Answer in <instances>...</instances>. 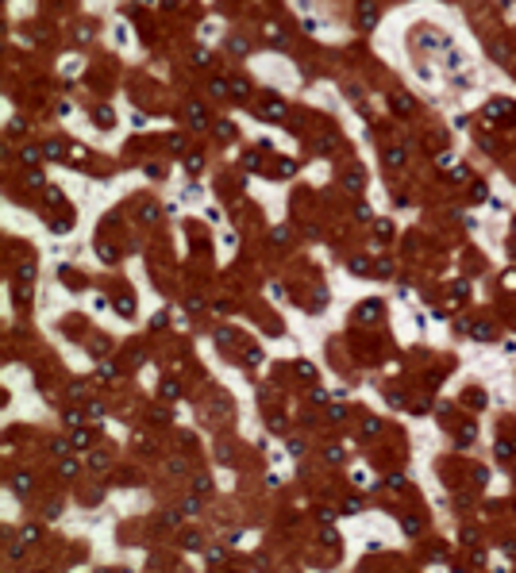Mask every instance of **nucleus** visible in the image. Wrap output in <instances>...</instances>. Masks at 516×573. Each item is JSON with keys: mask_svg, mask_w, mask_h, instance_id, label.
Returning a JSON list of instances; mask_svg holds the SVG:
<instances>
[{"mask_svg": "<svg viewBox=\"0 0 516 573\" xmlns=\"http://www.w3.org/2000/svg\"><path fill=\"white\" fill-rule=\"evenodd\" d=\"M362 169L359 165H347V173H343V189H351V193H362Z\"/></svg>", "mask_w": 516, "mask_h": 573, "instance_id": "20e7f679", "label": "nucleus"}, {"mask_svg": "<svg viewBox=\"0 0 516 573\" xmlns=\"http://www.w3.org/2000/svg\"><path fill=\"white\" fill-rule=\"evenodd\" d=\"M374 227H378V235H381V239H389V235H393V227H389V223H385V219H378V223H374Z\"/></svg>", "mask_w": 516, "mask_h": 573, "instance_id": "c9c22d12", "label": "nucleus"}, {"mask_svg": "<svg viewBox=\"0 0 516 573\" xmlns=\"http://www.w3.org/2000/svg\"><path fill=\"white\" fill-rule=\"evenodd\" d=\"M463 400L470 404V408H485V393H478V389H474V393H466Z\"/></svg>", "mask_w": 516, "mask_h": 573, "instance_id": "a211bd4d", "label": "nucleus"}, {"mask_svg": "<svg viewBox=\"0 0 516 573\" xmlns=\"http://www.w3.org/2000/svg\"><path fill=\"white\" fill-rule=\"evenodd\" d=\"M31 485H35V477H31V473H16V481H12V489H16L19 496H27V492H31Z\"/></svg>", "mask_w": 516, "mask_h": 573, "instance_id": "0eeeda50", "label": "nucleus"}, {"mask_svg": "<svg viewBox=\"0 0 516 573\" xmlns=\"http://www.w3.org/2000/svg\"><path fill=\"white\" fill-rule=\"evenodd\" d=\"M93 119H97L101 127H112V119H116V115H112V108H108V104H101V108H93Z\"/></svg>", "mask_w": 516, "mask_h": 573, "instance_id": "9d476101", "label": "nucleus"}, {"mask_svg": "<svg viewBox=\"0 0 516 573\" xmlns=\"http://www.w3.org/2000/svg\"><path fill=\"white\" fill-rule=\"evenodd\" d=\"M297 377H301V381H316V369H312L309 362H297Z\"/></svg>", "mask_w": 516, "mask_h": 573, "instance_id": "412c9836", "label": "nucleus"}, {"mask_svg": "<svg viewBox=\"0 0 516 573\" xmlns=\"http://www.w3.org/2000/svg\"><path fill=\"white\" fill-rule=\"evenodd\" d=\"M513 512H516V508H513Z\"/></svg>", "mask_w": 516, "mask_h": 573, "instance_id": "09e8293b", "label": "nucleus"}, {"mask_svg": "<svg viewBox=\"0 0 516 573\" xmlns=\"http://www.w3.org/2000/svg\"><path fill=\"white\" fill-rule=\"evenodd\" d=\"M270 239H274V243H285V239H289V231H285V227H274V235H270Z\"/></svg>", "mask_w": 516, "mask_h": 573, "instance_id": "79ce46f5", "label": "nucleus"}, {"mask_svg": "<svg viewBox=\"0 0 516 573\" xmlns=\"http://www.w3.org/2000/svg\"><path fill=\"white\" fill-rule=\"evenodd\" d=\"M43 154H47V158H66V154H62V143H58V139H54V143H47V147H43Z\"/></svg>", "mask_w": 516, "mask_h": 573, "instance_id": "bb28decb", "label": "nucleus"}, {"mask_svg": "<svg viewBox=\"0 0 516 573\" xmlns=\"http://www.w3.org/2000/svg\"><path fill=\"white\" fill-rule=\"evenodd\" d=\"M493 450H497V458H513V454H516V442H509V439H497V446H493Z\"/></svg>", "mask_w": 516, "mask_h": 573, "instance_id": "f8f14e48", "label": "nucleus"}, {"mask_svg": "<svg viewBox=\"0 0 516 573\" xmlns=\"http://www.w3.org/2000/svg\"><path fill=\"white\" fill-rule=\"evenodd\" d=\"M327 416H331V419H343V416H347V408H339V404H331V408H327Z\"/></svg>", "mask_w": 516, "mask_h": 573, "instance_id": "c03bdc74", "label": "nucleus"}, {"mask_svg": "<svg viewBox=\"0 0 516 573\" xmlns=\"http://www.w3.org/2000/svg\"><path fill=\"white\" fill-rule=\"evenodd\" d=\"M355 215H359V219H374V212L366 208V204H359V208H355Z\"/></svg>", "mask_w": 516, "mask_h": 573, "instance_id": "49530a36", "label": "nucleus"}, {"mask_svg": "<svg viewBox=\"0 0 516 573\" xmlns=\"http://www.w3.org/2000/svg\"><path fill=\"white\" fill-rule=\"evenodd\" d=\"M193 489H197V496H208V492H212V481L201 473V477H193Z\"/></svg>", "mask_w": 516, "mask_h": 573, "instance_id": "2eb2a0df", "label": "nucleus"}, {"mask_svg": "<svg viewBox=\"0 0 516 573\" xmlns=\"http://www.w3.org/2000/svg\"><path fill=\"white\" fill-rule=\"evenodd\" d=\"M420 47H447V35H420Z\"/></svg>", "mask_w": 516, "mask_h": 573, "instance_id": "f3484780", "label": "nucleus"}, {"mask_svg": "<svg viewBox=\"0 0 516 573\" xmlns=\"http://www.w3.org/2000/svg\"><path fill=\"white\" fill-rule=\"evenodd\" d=\"M101 377H104V381H112V377H116V365L104 362V365H101Z\"/></svg>", "mask_w": 516, "mask_h": 573, "instance_id": "58836bf2", "label": "nucleus"}, {"mask_svg": "<svg viewBox=\"0 0 516 573\" xmlns=\"http://www.w3.org/2000/svg\"><path fill=\"white\" fill-rule=\"evenodd\" d=\"M374 269H378L381 277H389V269H393V265H389V258H378V265H374Z\"/></svg>", "mask_w": 516, "mask_h": 573, "instance_id": "e433bc0d", "label": "nucleus"}, {"mask_svg": "<svg viewBox=\"0 0 516 573\" xmlns=\"http://www.w3.org/2000/svg\"><path fill=\"white\" fill-rule=\"evenodd\" d=\"M89 442H93V431H85V427L73 431V446H89Z\"/></svg>", "mask_w": 516, "mask_h": 573, "instance_id": "5701e85b", "label": "nucleus"}, {"mask_svg": "<svg viewBox=\"0 0 516 573\" xmlns=\"http://www.w3.org/2000/svg\"><path fill=\"white\" fill-rule=\"evenodd\" d=\"M135 4H143V8H151V4H158V0H135Z\"/></svg>", "mask_w": 516, "mask_h": 573, "instance_id": "de8ad7c7", "label": "nucleus"}, {"mask_svg": "<svg viewBox=\"0 0 516 573\" xmlns=\"http://www.w3.org/2000/svg\"><path fill=\"white\" fill-rule=\"evenodd\" d=\"M385 165L389 169H401L405 165V150H385Z\"/></svg>", "mask_w": 516, "mask_h": 573, "instance_id": "4468645a", "label": "nucleus"}, {"mask_svg": "<svg viewBox=\"0 0 516 573\" xmlns=\"http://www.w3.org/2000/svg\"><path fill=\"white\" fill-rule=\"evenodd\" d=\"M262 112H266V119H281V115H285V104H281V100H274V97H270V100H266V104H262Z\"/></svg>", "mask_w": 516, "mask_h": 573, "instance_id": "6e6552de", "label": "nucleus"}, {"mask_svg": "<svg viewBox=\"0 0 516 573\" xmlns=\"http://www.w3.org/2000/svg\"><path fill=\"white\" fill-rule=\"evenodd\" d=\"M374 23H378V4L374 0H359V27L374 31Z\"/></svg>", "mask_w": 516, "mask_h": 573, "instance_id": "f03ea898", "label": "nucleus"}, {"mask_svg": "<svg viewBox=\"0 0 516 573\" xmlns=\"http://www.w3.org/2000/svg\"><path fill=\"white\" fill-rule=\"evenodd\" d=\"M312 150H320V154L335 150V135H316V139H312Z\"/></svg>", "mask_w": 516, "mask_h": 573, "instance_id": "1a4fd4ad", "label": "nucleus"}, {"mask_svg": "<svg viewBox=\"0 0 516 573\" xmlns=\"http://www.w3.org/2000/svg\"><path fill=\"white\" fill-rule=\"evenodd\" d=\"M266 43H270V47H285V31H281L277 23H266Z\"/></svg>", "mask_w": 516, "mask_h": 573, "instance_id": "423d86ee", "label": "nucleus"}, {"mask_svg": "<svg viewBox=\"0 0 516 573\" xmlns=\"http://www.w3.org/2000/svg\"><path fill=\"white\" fill-rule=\"evenodd\" d=\"M243 165H247V169H258L262 162H258V154H243Z\"/></svg>", "mask_w": 516, "mask_h": 573, "instance_id": "ea45409f", "label": "nucleus"}, {"mask_svg": "<svg viewBox=\"0 0 516 573\" xmlns=\"http://www.w3.org/2000/svg\"><path fill=\"white\" fill-rule=\"evenodd\" d=\"M231 97H235V100H247V97H251V85H247L243 77H235V81H231Z\"/></svg>", "mask_w": 516, "mask_h": 573, "instance_id": "9b49d317", "label": "nucleus"}, {"mask_svg": "<svg viewBox=\"0 0 516 573\" xmlns=\"http://www.w3.org/2000/svg\"><path fill=\"white\" fill-rule=\"evenodd\" d=\"M459 327H463V331H470L478 343H489V339H493V327H489V323H466V319H463Z\"/></svg>", "mask_w": 516, "mask_h": 573, "instance_id": "7ed1b4c3", "label": "nucleus"}, {"mask_svg": "<svg viewBox=\"0 0 516 573\" xmlns=\"http://www.w3.org/2000/svg\"><path fill=\"white\" fill-rule=\"evenodd\" d=\"M216 135H220V139H224V143H231V139H235V127H231V123H227V119H224V123H220V127H216Z\"/></svg>", "mask_w": 516, "mask_h": 573, "instance_id": "4be33fe9", "label": "nucleus"}, {"mask_svg": "<svg viewBox=\"0 0 516 573\" xmlns=\"http://www.w3.org/2000/svg\"><path fill=\"white\" fill-rule=\"evenodd\" d=\"M474 431H478V427H474V423H466L463 431H459V446H470V442H474Z\"/></svg>", "mask_w": 516, "mask_h": 573, "instance_id": "aec40b11", "label": "nucleus"}, {"mask_svg": "<svg viewBox=\"0 0 516 573\" xmlns=\"http://www.w3.org/2000/svg\"><path fill=\"white\" fill-rule=\"evenodd\" d=\"M401 527H405V535H420V520H416V516H409Z\"/></svg>", "mask_w": 516, "mask_h": 573, "instance_id": "c756f323", "label": "nucleus"}, {"mask_svg": "<svg viewBox=\"0 0 516 573\" xmlns=\"http://www.w3.org/2000/svg\"><path fill=\"white\" fill-rule=\"evenodd\" d=\"M493 58H505V62H509V47H505V43H493Z\"/></svg>", "mask_w": 516, "mask_h": 573, "instance_id": "4c0bfd02", "label": "nucleus"}, {"mask_svg": "<svg viewBox=\"0 0 516 573\" xmlns=\"http://www.w3.org/2000/svg\"><path fill=\"white\" fill-rule=\"evenodd\" d=\"M89 469H108V458L104 454H89Z\"/></svg>", "mask_w": 516, "mask_h": 573, "instance_id": "c85d7f7f", "label": "nucleus"}, {"mask_svg": "<svg viewBox=\"0 0 516 573\" xmlns=\"http://www.w3.org/2000/svg\"><path fill=\"white\" fill-rule=\"evenodd\" d=\"M189 119H193V127H205V108H201V104H189Z\"/></svg>", "mask_w": 516, "mask_h": 573, "instance_id": "6ab92c4d", "label": "nucleus"}, {"mask_svg": "<svg viewBox=\"0 0 516 573\" xmlns=\"http://www.w3.org/2000/svg\"><path fill=\"white\" fill-rule=\"evenodd\" d=\"M359 319H362V323L381 319V300H366V304H359Z\"/></svg>", "mask_w": 516, "mask_h": 573, "instance_id": "39448f33", "label": "nucleus"}, {"mask_svg": "<svg viewBox=\"0 0 516 573\" xmlns=\"http://www.w3.org/2000/svg\"><path fill=\"white\" fill-rule=\"evenodd\" d=\"M58 473H62V477H73V473H77V462H73V458H66V462H58Z\"/></svg>", "mask_w": 516, "mask_h": 573, "instance_id": "a878e982", "label": "nucleus"}, {"mask_svg": "<svg viewBox=\"0 0 516 573\" xmlns=\"http://www.w3.org/2000/svg\"><path fill=\"white\" fill-rule=\"evenodd\" d=\"M393 112H413V97H393Z\"/></svg>", "mask_w": 516, "mask_h": 573, "instance_id": "b1692460", "label": "nucleus"}, {"mask_svg": "<svg viewBox=\"0 0 516 573\" xmlns=\"http://www.w3.org/2000/svg\"><path fill=\"white\" fill-rule=\"evenodd\" d=\"M201 165H205V162H201V158H197V154H189V158H185V169H189V173H197Z\"/></svg>", "mask_w": 516, "mask_h": 573, "instance_id": "f704fd0d", "label": "nucleus"}, {"mask_svg": "<svg viewBox=\"0 0 516 573\" xmlns=\"http://www.w3.org/2000/svg\"><path fill=\"white\" fill-rule=\"evenodd\" d=\"M162 396H170V400H177V385H173V381H162Z\"/></svg>", "mask_w": 516, "mask_h": 573, "instance_id": "72a5a7b5", "label": "nucleus"}, {"mask_svg": "<svg viewBox=\"0 0 516 573\" xmlns=\"http://www.w3.org/2000/svg\"><path fill=\"white\" fill-rule=\"evenodd\" d=\"M359 508H362V500H359V496H351V500L343 504V512H359Z\"/></svg>", "mask_w": 516, "mask_h": 573, "instance_id": "37998d69", "label": "nucleus"}, {"mask_svg": "<svg viewBox=\"0 0 516 573\" xmlns=\"http://www.w3.org/2000/svg\"><path fill=\"white\" fill-rule=\"evenodd\" d=\"M139 219H147V223H155V219H158V208H155V204H143V215H139Z\"/></svg>", "mask_w": 516, "mask_h": 573, "instance_id": "7c9ffc66", "label": "nucleus"}, {"mask_svg": "<svg viewBox=\"0 0 516 573\" xmlns=\"http://www.w3.org/2000/svg\"><path fill=\"white\" fill-rule=\"evenodd\" d=\"M19 158H23V165H39V158H47V154H43V150H35V147H27Z\"/></svg>", "mask_w": 516, "mask_h": 573, "instance_id": "dca6fc26", "label": "nucleus"}, {"mask_svg": "<svg viewBox=\"0 0 516 573\" xmlns=\"http://www.w3.org/2000/svg\"><path fill=\"white\" fill-rule=\"evenodd\" d=\"M351 269H355V273H370V265H366L362 258H355V262H351Z\"/></svg>", "mask_w": 516, "mask_h": 573, "instance_id": "a18cd8bd", "label": "nucleus"}, {"mask_svg": "<svg viewBox=\"0 0 516 573\" xmlns=\"http://www.w3.org/2000/svg\"><path fill=\"white\" fill-rule=\"evenodd\" d=\"M27 185H31V189H47V177H43V173H31Z\"/></svg>", "mask_w": 516, "mask_h": 573, "instance_id": "2f4dec72", "label": "nucleus"}, {"mask_svg": "<svg viewBox=\"0 0 516 573\" xmlns=\"http://www.w3.org/2000/svg\"><path fill=\"white\" fill-rule=\"evenodd\" d=\"M62 281H66V285H69V289H77V285H81V281H77V273H73V269H62Z\"/></svg>", "mask_w": 516, "mask_h": 573, "instance_id": "473e14b6", "label": "nucleus"}, {"mask_svg": "<svg viewBox=\"0 0 516 573\" xmlns=\"http://www.w3.org/2000/svg\"><path fill=\"white\" fill-rule=\"evenodd\" d=\"M435 165H443V169H455V154H451V150H443V154H435Z\"/></svg>", "mask_w": 516, "mask_h": 573, "instance_id": "393cba45", "label": "nucleus"}, {"mask_svg": "<svg viewBox=\"0 0 516 573\" xmlns=\"http://www.w3.org/2000/svg\"><path fill=\"white\" fill-rule=\"evenodd\" d=\"M470 200H485V185H474L470 189Z\"/></svg>", "mask_w": 516, "mask_h": 573, "instance_id": "a19ab883", "label": "nucleus"}, {"mask_svg": "<svg viewBox=\"0 0 516 573\" xmlns=\"http://www.w3.org/2000/svg\"><path fill=\"white\" fill-rule=\"evenodd\" d=\"M66 196H62V189H54V185H47V204H62Z\"/></svg>", "mask_w": 516, "mask_h": 573, "instance_id": "cd10ccee", "label": "nucleus"}, {"mask_svg": "<svg viewBox=\"0 0 516 573\" xmlns=\"http://www.w3.org/2000/svg\"><path fill=\"white\" fill-rule=\"evenodd\" d=\"M116 312H120V315H135V300H131V293L116 300Z\"/></svg>", "mask_w": 516, "mask_h": 573, "instance_id": "ddd939ff", "label": "nucleus"}, {"mask_svg": "<svg viewBox=\"0 0 516 573\" xmlns=\"http://www.w3.org/2000/svg\"><path fill=\"white\" fill-rule=\"evenodd\" d=\"M485 115H489V119H516V104L513 100H489V104H485Z\"/></svg>", "mask_w": 516, "mask_h": 573, "instance_id": "f257e3e1", "label": "nucleus"}]
</instances>
